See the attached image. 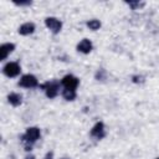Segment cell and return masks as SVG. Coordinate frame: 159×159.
<instances>
[{"label":"cell","instance_id":"8","mask_svg":"<svg viewBox=\"0 0 159 159\" xmlns=\"http://www.w3.org/2000/svg\"><path fill=\"white\" fill-rule=\"evenodd\" d=\"M92 47H93L92 42H91L88 39H83V40H81L80 43L77 45V51L82 52V53H89V52L92 51Z\"/></svg>","mask_w":159,"mask_h":159},{"label":"cell","instance_id":"6","mask_svg":"<svg viewBox=\"0 0 159 159\" xmlns=\"http://www.w3.org/2000/svg\"><path fill=\"white\" fill-rule=\"evenodd\" d=\"M45 88V92H46V96L48 98H55L58 93V83L56 81H52V82H47L42 86Z\"/></svg>","mask_w":159,"mask_h":159},{"label":"cell","instance_id":"17","mask_svg":"<svg viewBox=\"0 0 159 159\" xmlns=\"http://www.w3.org/2000/svg\"><path fill=\"white\" fill-rule=\"evenodd\" d=\"M157 159H159V158H157Z\"/></svg>","mask_w":159,"mask_h":159},{"label":"cell","instance_id":"9","mask_svg":"<svg viewBox=\"0 0 159 159\" xmlns=\"http://www.w3.org/2000/svg\"><path fill=\"white\" fill-rule=\"evenodd\" d=\"M91 135L96 137L98 139L103 138V135H104V125H103L102 122H98V123L94 124V127L91 129Z\"/></svg>","mask_w":159,"mask_h":159},{"label":"cell","instance_id":"5","mask_svg":"<svg viewBox=\"0 0 159 159\" xmlns=\"http://www.w3.org/2000/svg\"><path fill=\"white\" fill-rule=\"evenodd\" d=\"M45 24L53 34H58L61 31V29H62V22L56 17H46L45 19Z\"/></svg>","mask_w":159,"mask_h":159},{"label":"cell","instance_id":"3","mask_svg":"<svg viewBox=\"0 0 159 159\" xmlns=\"http://www.w3.org/2000/svg\"><path fill=\"white\" fill-rule=\"evenodd\" d=\"M39 84V82H37V78L34 76V75H24L21 78H20V81H19V86H21V87H25V88H34V87H36Z\"/></svg>","mask_w":159,"mask_h":159},{"label":"cell","instance_id":"4","mask_svg":"<svg viewBox=\"0 0 159 159\" xmlns=\"http://www.w3.org/2000/svg\"><path fill=\"white\" fill-rule=\"evenodd\" d=\"M78 83H80L78 78L75 77V76H72V75H66V76L62 78V81H61V84L63 86V88H66V89H72V91H76Z\"/></svg>","mask_w":159,"mask_h":159},{"label":"cell","instance_id":"1","mask_svg":"<svg viewBox=\"0 0 159 159\" xmlns=\"http://www.w3.org/2000/svg\"><path fill=\"white\" fill-rule=\"evenodd\" d=\"M40 138V129L37 127H30L26 129L25 134L22 135V140L27 143H35Z\"/></svg>","mask_w":159,"mask_h":159},{"label":"cell","instance_id":"10","mask_svg":"<svg viewBox=\"0 0 159 159\" xmlns=\"http://www.w3.org/2000/svg\"><path fill=\"white\" fill-rule=\"evenodd\" d=\"M34 31H35V24L34 22H25V24H22L19 27V34L20 35H24V36L30 35Z\"/></svg>","mask_w":159,"mask_h":159},{"label":"cell","instance_id":"14","mask_svg":"<svg viewBox=\"0 0 159 159\" xmlns=\"http://www.w3.org/2000/svg\"><path fill=\"white\" fill-rule=\"evenodd\" d=\"M15 4H16V5H30L31 1H20V2H16V1H15Z\"/></svg>","mask_w":159,"mask_h":159},{"label":"cell","instance_id":"12","mask_svg":"<svg viewBox=\"0 0 159 159\" xmlns=\"http://www.w3.org/2000/svg\"><path fill=\"white\" fill-rule=\"evenodd\" d=\"M62 96H63V98L65 99H67V101H73L75 98H76V91H72V89H63V92H62Z\"/></svg>","mask_w":159,"mask_h":159},{"label":"cell","instance_id":"7","mask_svg":"<svg viewBox=\"0 0 159 159\" xmlns=\"http://www.w3.org/2000/svg\"><path fill=\"white\" fill-rule=\"evenodd\" d=\"M15 50V45L14 43H2L0 46V60H6V57Z\"/></svg>","mask_w":159,"mask_h":159},{"label":"cell","instance_id":"15","mask_svg":"<svg viewBox=\"0 0 159 159\" xmlns=\"http://www.w3.org/2000/svg\"><path fill=\"white\" fill-rule=\"evenodd\" d=\"M25 159H36V158H35L34 155H27V157H26Z\"/></svg>","mask_w":159,"mask_h":159},{"label":"cell","instance_id":"11","mask_svg":"<svg viewBox=\"0 0 159 159\" xmlns=\"http://www.w3.org/2000/svg\"><path fill=\"white\" fill-rule=\"evenodd\" d=\"M7 101H9L10 104H12V106L16 107V106L21 104L22 97H21V94H19V93H16V92H11V93L7 96Z\"/></svg>","mask_w":159,"mask_h":159},{"label":"cell","instance_id":"13","mask_svg":"<svg viewBox=\"0 0 159 159\" xmlns=\"http://www.w3.org/2000/svg\"><path fill=\"white\" fill-rule=\"evenodd\" d=\"M87 26L91 29V30H93V31H96V30H98L99 27H101V22H99V20H96V19H92V20H89V21H87Z\"/></svg>","mask_w":159,"mask_h":159},{"label":"cell","instance_id":"2","mask_svg":"<svg viewBox=\"0 0 159 159\" xmlns=\"http://www.w3.org/2000/svg\"><path fill=\"white\" fill-rule=\"evenodd\" d=\"M20 71H21V68H20L19 63H16V62H7L2 68L4 75L7 77H16L20 73Z\"/></svg>","mask_w":159,"mask_h":159},{"label":"cell","instance_id":"16","mask_svg":"<svg viewBox=\"0 0 159 159\" xmlns=\"http://www.w3.org/2000/svg\"><path fill=\"white\" fill-rule=\"evenodd\" d=\"M45 159H52V155H51V154H47V155H46V158H45Z\"/></svg>","mask_w":159,"mask_h":159}]
</instances>
